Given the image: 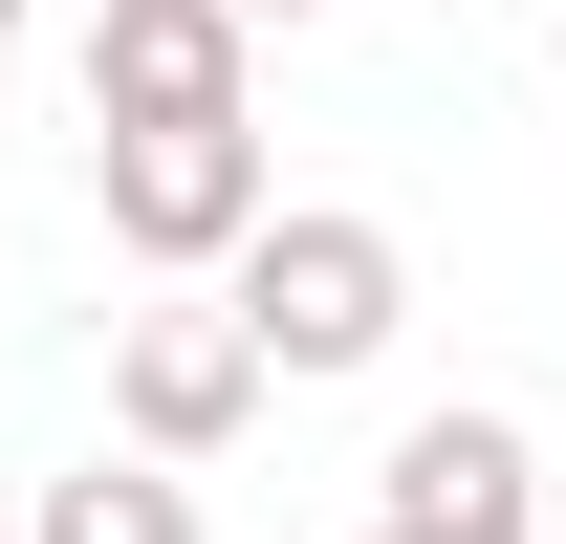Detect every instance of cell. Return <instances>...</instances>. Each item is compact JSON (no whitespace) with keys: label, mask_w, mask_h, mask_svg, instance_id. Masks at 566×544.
Here are the masks:
<instances>
[{"label":"cell","mask_w":566,"mask_h":544,"mask_svg":"<svg viewBox=\"0 0 566 544\" xmlns=\"http://www.w3.org/2000/svg\"><path fill=\"white\" fill-rule=\"evenodd\" d=\"M262 22L240 0H87V132H240Z\"/></svg>","instance_id":"cell-4"},{"label":"cell","mask_w":566,"mask_h":544,"mask_svg":"<svg viewBox=\"0 0 566 544\" xmlns=\"http://www.w3.org/2000/svg\"><path fill=\"white\" fill-rule=\"evenodd\" d=\"M240 22H327V0H240Z\"/></svg>","instance_id":"cell-7"},{"label":"cell","mask_w":566,"mask_h":544,"mask_svg":"<svg viewBox=\"0 0 566 544\" xmlns=\"http://www.w3.org/2000/svg\"><path fill=\"white\" fill-rule=\"evenodd\" d=\"M22 544H218V523H197V479H153L132 436H87V458L22 501Z\"/></svg>","instance_id":"cell-6"},{"label":"cell","mask_w":566,"mask_h":544,"mask_svg":"<svg viewBox=\"0 0 566 544\" xmlns=\"http://www.w3.org/2000/svg\"><path fill=\"white\" fill-rule=\"evenodd\" d=\"M87 218H109V262H153V283H240L262 218H283V153H262V109H240V132H87Z\"/></svg>","instance_id":"cell-1"},{"label":"cell","mask_w":566,"mask_h":544,"mask_svg":"<svg viewBox=\"0 0 566 544\" xmlns=\"http://www.w3.org/2000/svg\"><path fill=\"white\" fill-rule=\"evenodd\" d=\"M370 544H392V523H370Z\"/></svg>","instance_id":"cell-10"},{"label":"cell","mask_w":566,"mask_h":544,"mask_svg":"<svg viewBox=\"0 0 566 544\" xmlns=\"http://www.w3.org/2000/svg\"><path fill=\"white\" fill-rule=\"evenodd\" d=\"M370 523L392 544H545V436L523 414H415L392 479H370Z\"/></svg>","instance_id":"cell-5"},{"label":"cell","mask_w":566,"mask_h":544,"mask_svg":"<svg viewBox=\"0 0 566 544\" xmlns=\"http://www.w3.org/2000/svg\"><path fill=\"white\" fill-rule=\"evenodd\" d=\"M0 22H22V0H0Z\"/></svg>","instance_id":"cell-9"},{"label":"cell","mask_w":566,"mask_h":544,"mask_svg":"<svg viewBox=\"0 0 566 544\" xmlns=\"http://www.w3.org/2000/svg\"><path fill=\"white\" fill-rule=\"evenodd\" d=\"M262 393H283V370H262L240 305H132V327H109V436H132L153 479L240 458V414H262Z\"/></svg>","instance_id":"cell-3"},{"label":"cell","mask_w":566,"mask_h":544,"mask_svg":"<svg viewBox=\"0 0 566 544\" xmlns=\"http://www.w3.org/2000/svg\"><path fill=\"white\" fill-rule=\"evenodd\" d=\"M240 327H262V370H392V327H415V240L349 197H283L262 218V262L218 283Z\"/></svg>","instance_id":"cell-2"},{"label":"cell","mask_w":566,"mask_h":544,"mask_svg":"<svg viewBox=\"0 0 566 544\" xmlns=\"http://www.w3.org/2000/svg\"><path fill=\"white\" fill-rule=\"evenodd\" d=\"M545 66H566V22H545Z\"/></svg>","instance_id":"cell-8"}]
</instances>
